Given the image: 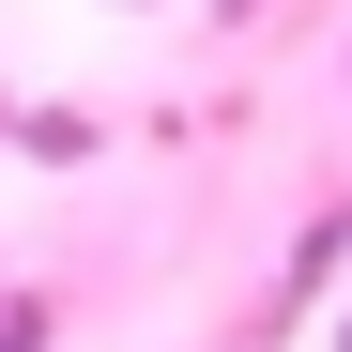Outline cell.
<instances>
[{
  "instance_id": "cell-1",
  "label": "cell",
  "mask_w": 352,
  "mask_h": 352,
  "mask_svg": "<svg viewBox=\"0 0 352 352\" xmlns=\"http://www.w3.org/2000/svg\"><path fill=\"white\" fill-rule=\"evenodd\" d=\"M46 337V307H16V291H0V352H31Z\"/></svg>"
},
{
  "instance_id": "cell-2",
  "label": "cell",
  "mask_w": 352,
  "mask_h": 352,
  "mask_svg": "<svg viewBox=\"0 0 352 352\" xmlns=\"http://www.w3.org/2000/svg\"><path fill=\"white\" fill-rule=\"evenodd\" d=\"M123 16H138V0H123Z\"/></svg>"
}]
</instances>
